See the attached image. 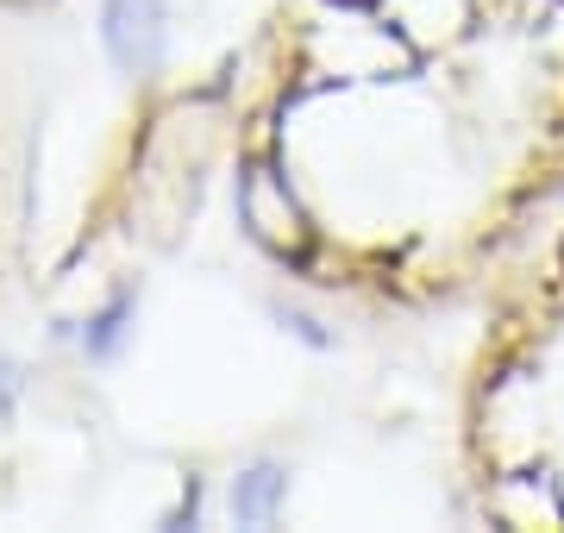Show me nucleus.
Instances as JSON below:
<instances>
[{
    "label": "nucleus",
    "mask_w": 564,
    "mask_h": 533,
    "mask_svg": "<svg viewBox=\"0 0 564 533\" xmlns=\"http://www.w3.org/2000/svg\"><path fill=\"white\" fill-rule=\"evenodd\" d=\"M276 496H282V471H276V465H258V471L239 477V490H232V514H239V521H263V514L276 509Z\"/></svg>",
    "instance_id": "nucleus-2"
},
{
    "label": "nucleus",
    "mask_w": 564,
    "mask_h": 533,
    "mask_svg": "<svg viewBox=\"0 0 564 533\" xmlns=\"http://www.w3.org/2000/svg\"><path fill=\"white\" fill-rule=\"evenodd\" d=\"M107 51L120 69H151L163 51V0H107Z\"/></svg>",
    "instance_id": "nucleus-1"
}]
</instances>
